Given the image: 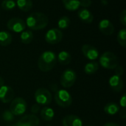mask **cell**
I'll return each mask as SVG.
<instances>
[{
  "mask_svg": "<svg viewBox=\"0 0 126 126\" xmlns=\"http://www.w3.org/2000/svg\"><path fill=\"white\" fill-rule=\"evenodd\" d=\"M109 84L111 89L115 92H121L124 86V83L121 76H119L117 75H114L109 78Z\"/></svg>",
  "mask_w": 126,
  "mask_h": 126,
  "instance_id": "obj_14",
  "label": "cell"
},
{
  "mask_svg": "<svg viewBox=\"0 0 126 126\" xmlns=\"http://www.w3.org/2000/svg\"><path fill=\"white\" fill-rule=\"evenodd\" d=\"M34 97L36 103L43 106L50 104L52 99L50 92L45 88H40L37 89L35 92Z\"/></svg>",
  "mask_w": 126,
  "mask_h": 126,
  "instance_id": "obj_6",
  "label": "cell"
},
{
  "mask_svg": "<svg viewBox=\"0 0 126 126\" xmlns=\"http://www.w3.org/2000/svg\"><path fill=\"white\" fill-rule=\"evenodd\" d=\"M70 24V19L68 16H63L61 17L58 21V26L59 30H66Z\"/></svg>",
  "mask_w": 126,
  "mask_h": 126,
  "instance_id": "obj_25",
  "label": "cell"
},
{
  "mask_svg": "<svg viewBox=\"0 0 126 126\" xmlns=\"http://www.w3.org/2000/svg\"><path fill=\"white\" fill-rule=\"evenodd\" d=\"M100 31L105 35H111L114 32V27L109 19H102L98 24Z\"/></svg>",
  "mask_w": 126,
  "mask_h": 126,
  "instance_id": "obj_13",
  "label": "cell"
},
{
  "mask_svg": "<svg viewBox=\"0 0 126 126\" xmlns=\"http://www.w3.org/2000/svg\"><path fill=\"white\" fill-rule=\"evenodd\" d=\"M65 8L69 11L77 10L80 7L79 0H62Z\"/></svg>",
  "mask_w": 126,
  "mask_h": 126,
  "instance_id": "obj_24",
  "label": "cell"
},
{
  "mask_svg": "<svg viewBox=\"0 0 126 126\" xmlns=\"http://www.w3.org/2000/svg\"><path fill=\"white\" fill-rule=\"evenodd\" d=\"M82 52L83 55L90 61L96 60L99 56V52L96 47L90 44H84L82 47Z\"/></svg>",
  "mask_w": 126,
  "mask_h": 126,
  "instance_id": "obj_12",
  "label": "cell"
},
{
  "mask_svg": "<svg viewBox=\"0 0 126 126\" xmlns=\"http://www.w3.org/2000/svg\"><path fill=\"white\" fill-rule=\"evenodd\" d=\"M77 79V75L73 69H67L61 75V84L64 88L72 87Z\"/></svg>",
  "mask_w": 126,
  "mask_h": 126,
  "instance_id": "obj_7",
  "label": "cell"
},
{
  "mask_svg": "<svg viewBox=\"0 0 126 126\" xmlns=\"http://www.w3.org/2000/svg\"><path fill=\"white\" fill-rule=\"evenodd\" d=\"M62 124L63 126H83V122L79 117L70 114L63 119Z\"/></svg>",
  "mask_w": 126,
  "mask_h": 126,
  "instance_id": "obj_15",
  "label": "cell"
},
{
  "mask_svg": "<svg viewBox=\"0 0 126 126\" xmlns=\"http://www.w3.org/2000/svg\"><path fill=\"white\" fill-rule=\"evenodd\" d=\"M55 116V111L52 108L44 107L41 111V117L45 121H51Z\"/></svg>",
  "mask_w": 126,
  "mask_h": 126,
  "instance_id": "obj_20",
  "label": "cell"
},
{
  "mask_svg": "<svg viewBox=\"0 0 126 126\" xmlns=\"http://www.w3.org/2000/svg\"><path fill=\"white\" fill-rule=\"evenodd\" d=\"M115 75H119V76H122L123 75V67L121 66H117L115 69Z\"/></svg>",
  "mask_w": 126,
  "mask_h": 126,
  "instance_id": "obj_32",
  "label": "cell"
},
{
  "mask_svg": "<svg viewBox=\"0 0 126 126\" xmlns=\"http://www.w3.org/2000/svg\"><path fill=\"white\" fill-rule=\"evenodd\" d=\"M117 41L123 47H126V28L121 29L117 34Z\"/></svg>",
  "mask_w": 126,
  "mask_h": 126,
  "instance_id": "obj_26",
  "label": "cell"
},
{
  "mask_svg": "<svg viewBox=\"0 0 126 126\" xmlns=\"http://www.w3.org/2000/svg\"><path fill=\"white\" fill-rule=\"evenodd\" d=\"M12 42L11 34L5 30L0 31V45L2 47H7Z\"/></svg>",
  "mask_w": 126,
  "mask_h": 126,
  "instance_id": "obj_19",
  "label": "cell"
},
{
  "mask_svg": "<svg viewBox=\"0 0 126 126\" xmlns=\"http://www.w3.org/2000/svg\"><path fill=\"white\" fill-rule=\"evenodd\" d=\"M10 111L14 116L24 114L27 111V103L21 97H16L10 102Z\"/></svg>",
  "mask_w": 126,
  "mask_h": 126,
  "instance_id": "obj_5",
  "label": "cell"
},
{
  "mask_svg": "<svg viewBox=\"0 0 126 126\" xmlns=\"http://www.w3.org/2000/svg\"><path fill=\"white\" fill-rule=\"evenodd\" d=\"M120 106L123 107V108H126V94H124L122 97L120 98Z\"/></svg>",
  "mask_w": 126,
  "mask_h": 126,
  "instance_id": "obj_33",
  "label": "cell"
},
{
  "mask_svg": "<svg viewBox=\"0 0 126 126\" xmlns=\"http://www.w3.org/2000/svg\"><path fill=\"white\" fill-rule=\"evenodd\" d=\"M4 80L3 79V78L0 76V87L4 86Z\"/></svg>",
  "mask_w": 126,
  "mask_h": 126,
  "instance_id": "obj_36",
  "label": "cell"
},
{
  "mask_svg": "<svg viewBox=\"0 0 126 126\" xmlns=\"http://www.w3.org/2000/svg\"><path fill=\"white\" fill-rule=\"evenodd\" d=\"M40 123L38 117L35 114H27L22 117L16 124V126H38Z\"/></svg>",
  "mask_w": 126,
  "mask_h": 126,
  "instance_id": "obj_10",
  "label": "cell"
},
{
  "mask_svg": "<svg viewBox=\"0 0 126 126\" xmlns=\"http://www.w3.org/2000/svg\"><path fill=\"white\" fill-rule=\"evenodd\" d=\"M40 109H41V108H40V105L38 104V103H35V104H34V105L32 106V108H31V111H32V114H37V113L39 111Z\"/></svg>",
  "mask_w": 126,
  "mask_h": 126,
  "instance_id": "obj_31",
  "label": "cell"
},
{
  "mask_svg": "<svg viewBox=\"0 0 126 126\" xmlns=\"http://www.w3.org/2000/svg\"><path fill=\"white\" fill-rule=\"evenodd\" d=\"M104 111L111 116L115 115L116 114H117L120 111V106L114 102H110L108 103L105 107H104Z\"/></svg>",
  "mask_w": 126,
  "mask_h": 126,
  "instance_id": "obj_18",
  "label": "cell"
},
{
  "mask_svg": "<svg viewBox=\"0 0 126 126\" xmlns=\"http://www.w3.org/2000/svg\"><path fill=\"white\" fill-rule=\"evenodd\" d=\"M16 3L18 9L24 12L30 11L32 7V0H17Z\"/></svg>",
  "mask_w": 126,
  "mask_h": 126,
  "instance_id": "obj_21",
  "label": "cell"
},
{
  "mask_svg": "<svg viewBox=\"0 0 126 126\" xmlns=\"http://www.w3.org/2000/svg\"><path fill=\"white\" fill-rule=\"evenodd\" d=\"M44 38L48 44H56L62 40L63 33L61 30L58 28H52L46 32Z\"/></svg>",
  "mask_w": 126,
  "mask_h": 126,
  "instance_id": "obj_8",
  "label": "cell"
},
{
  "mask_svg": "<svg viewBox=\"0 0 126 126\" xmlns=\"http://www.w3.org/2000/svg\"><path fill=\"white\" fill-rule=\"evenodd\" d=\"M57 62V55L52 51H45L39 57L38 66L42 72H47L52 70Z\"/></svg>",
  "mask_w": 126,
  "mask_h": 126,
  "instance_id": "obj_2",
  "label": "cell"
},
{
  "mask_svg": "<svg viewBox=\"0 0 126 126\" xmlns=\"http://www.w3.org/2000/svg\"><path fill=\"white\" fill-rule=\"evenodd\" d=\"M55 101L58 106L66 108L71 106L72 103V97L69 92L65 89H58L55 92Z\"/></svg>",
  "mask_w": 126,
  "mask_h": 126,
  "instance_id": "obj_4",
  "label": "cell"
},
{
  "mask_svg": "<svg viewBox=\"0 0 126 126\" xmlns=\"http://www.w3.org/2000/svg\"><path fill=\"white\" fill-rule=\"evenodd\" d=\"M78 16L79 18L86 24H91L94 20V16L92 13L86 8L80 9L78 11Z\"/></svg>",
  "mask_w": 126,
  "mask_h": 126,
  "instance_id": "obj_16",
  "label": "cell"
},
{
  "mask_svg": "<svg viewBox=\"0 0 126 126\" xmlns=\"http://www.w3.org/2000/svg\"><path fill=\"white\" fill-rule=\"evenodd\" d=\"M7 126H16V124L14 125V124H11V125H7Z\"/></svg>",
  "mask_w": 126,
  "mask_h": 126,
  "instance_id": "obj_37",
  "label": "cell"
},
{
  "mask_svg": "<svg viewBox=\"0 0 126 126\" xmlns=\"http://www.w3.org/2000/svg\"><path fill=\"white\" fill-rule=\"evenodd\" d=\"M14 91L8 86H2L0 87V100L3 103H10L14 99Z\"/></svg>",
  "mask_w": 126,
  "mask_h": 126,
  "instance_id": "obj_11",
  "label": "cell"
},
{
  "mask_svg": "<svg viewBox=\"0 0 126 126\" xmlns=\"http://www.w3.org/2000/svg\"><path fill=\"white\" fill-rule=\"evenodd\" d=\"M57 60L61 65H67L72 61V55L66 51H61L58 53Z\"/></svg>",
  "mask_w": 126,
  "mask_h": 126,
  "instance_id": "obj_17",
  "label": "cell"
},
{
  "mask_svg": "<svg viewBox=\"0 0 126 126\" xmlns=\"http://www.w3.org/2000/svg\"><path fill=\"white\" fill-rule=\"evenodd\" d=\"M79 1H80V6H82L84 8L90 7L92 3V0H80Z\"/></svg>",
  "mask_w": 126,
  "mask_h": 126,
  "instance_id": "obj_30",
  "label": "cell"
},
{
  "mask_svg": "<svg viewBox=\"0 0 126 126\" xmlns=\"http://www.w3.org/2000/svg\"><path fill=\"white\" fill-rule=\"evenodd\" d=\"M1 5L2 9H4V10L9 11V10H13L16 7V3L14 0H4L2 1Z\"/></svg>",
  "mask_w": 126,
  "mask_h": 126,
  "instance_id": "obj_27",
  "label": "cell"
},
{
  "mask_svg": "<svg viewBox=\"0 0 126 126\" xmlns=\"http://www.w3.org/2000/svg\"><path fill=\"white\" fill-rule=\"evenodd\" d=\"M99 69V63L96 61L87 63L84 66V72L87 75H93Z\"/></svg>",
  "mask_w": 126,
  "mask_h": 126,
  "instance_id": "obj_23",
  "label": "cell"
},
{
  "mask_svg": "<svg viewBox=\"0 0 126 126\" xmlns=\"http://www.w3.org/2000/svg\"><path fill=\"white\" fill-rule=\"evenodd\" d=\"M120 21L123 26H126V10L124 9L122 10L120 15Z\"/></svg>",
  "mask_w": 126,
  "mask_h": 126,
  "instance_id": "obj_29",
  "label": "cell"
},
{
  "mask_svg": "<svg viewBox=\"0 0 126 126\" xmlns=\"http://www.w3.org/2000/svg\"><path fill=\"white\" fill-rule=\"evenodd\" d=\"M2 118L5 122H11L14 120V115L11 113L10 111L6 110L2 114Z\"/></svg>",
  "mask_w": 126,
  "mask_h": 126,
  "instance_id": "obj_28",
  "label": "cell"
},
{
  "mask_svg": "<svg viewBox=\"0 0 126 126\" xmlns=\"http://www.w3.org/2000/svg\"><path fill=\"white\" fill-rule=\"evenodd\" d=\"M100 64L104 69H114L119 65L117 56L111 52H105L100 57Z\"/></svg>",
  "mask_w": 126,
  "mask_h": 126,
  "instance_id": "obj_3",
  "label": "cell"
},
{
  "mask_svg": "<svg viewBox=\"0 0 126 126\" xmlns=\"http://www.w3.org/2000/svg\"><path fill=\"white\" fill-rule=\"evenodd\" d=\"M92 126V125H88V126Z\"/></svg>",
  "mask_w": 126,
  "mask_h": 126,
  "instance_id": "obj_38",
  "label": "cell"
},
{
  "mask_svg": "<svg viewBox=\"0 0 126 126\" xmlns=\"http://www.w3.org/2000/svg\"><path fill=\"white\" fill-rule=\"evenodd\" d=\"M48 21L49 19L45 14L40 12H34L27 18L25 24L30 30H41L47 26Z\"/></svg>",
  "mask_w": 126,
  "mask_h": 126,
  "instance_id": "obj_1",
  "label": "cell"
},
{
  "mask_svg": "<svg viewBox=\"0 0 126 126\" xmlns=\"http://www.w3.org/2000/svg\"><path fill=\"white\" fill-rule=\"evenodd\" d=\"M103 126H120L118 124L114 123H107Z\"/></svg>",
  "mask_w": 126,
  "mask_h": 126,
  "instance_id": "obj_35",
  "label": "cell"
},
{
  "mask_svg": "<svg viewBox=\"0 0 126 126\" xmlns=\"http://www.w3.org/2000/svg\"><path fill=\"white\" fill-rule=\"evenodd\" d=\"M33 39V33L30 30H24L21 32L20 35L21 41L24 44H28L32 42Z\"/></svg>",
  "mask_w": 126,
  "mask_h": 126,
  "instance_id": "obj_22",
  "label": "cell"
},
{
  "mask_svg": "<svg viewBox=\"0 0 126 126\" xmlns=\"http://www.w3.org/2000/svg\"><path fill=\"white\" fill-rule=\"evenodd\" d=\"M7 27L15 32H21L22 31H24L26 28V24L25 21L20 18H17V17H14L10 18L7 23Z\"/></svg>",
  "mask_w": 126,
  "mask_h": 126,
  "instance_id": "obj_9",
  "label": "cell"
},
{
  "mask_svg": "<svg viewBox=\"0 0 126 126\" xmlns=\"http://www.w3.org/2000/svg\"><path fill=\"white\" fill-rule=\"evenodd\" d=\"M120 117L121 119L124 120L126 119V108H123L122 110H120Z\"/></svg>",
  "mask_w": 126,
  "mask_h": 126,
  "instance_id": "obj_34",
  "label": "cell"
}]
</instances>
